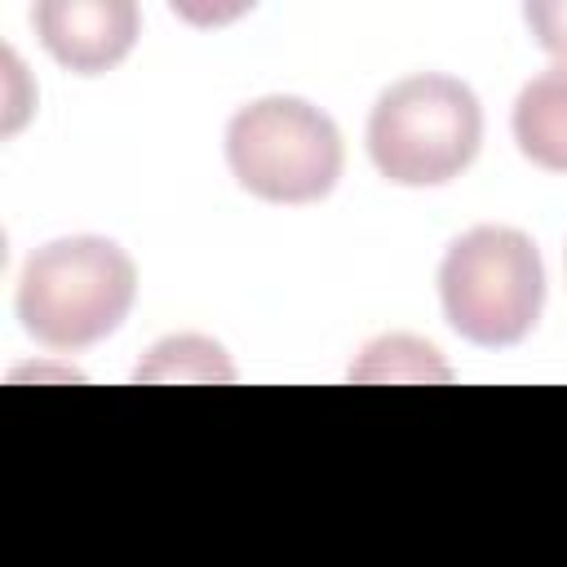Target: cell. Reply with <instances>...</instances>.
Returning <instances> with one entry per match:
<instances>
[{
	"label": "cell",
	"instance_id": "1",
	"mask_svg": "<svg viewBox=\"0 0 567 567\" xmlns=\"http://www.w3.org/2000/svg\"><path fill=\"white\" fill-rule=\"evenodd\" d=\"M137 297L133 257L102 235H62L35 248L18 279L22 332L49 350H84L111 337Z\"/></svg>",
	"mask_w": 567,
	"mask_h": 567
},
{
	"label": "cell",
	"instance_id": "2",
	"mask_svg": "<svg viewBox=\"0 0 567 567\" xmlns=\"http://www.w3.org/2000/svg\"><path fill=\"white\" fill-rule=\"evenodd\" d=\"M483 142V106L456 75L421 71L390 84L368 115V155L394 186H443L461 177Z\"/></svg>",
	"mask_w": 567,
	"mask_h": 567
},
{
	"label": "cell",
	"instance_id": "3",
	"mask_svg": "<svg viewBox=\"0 0 567 567\" xmlns=\"http://www.w3.org/2000/svg\"><path fill=\"white\" fill-rule=\"evenodd\" d=\"M447 323L474 346H518L545 306V266L514 226H474L456 235L439 266Z\"/></svg>",
	"mask_w": 567,
	"mask_h": 567
},
{
	"label": "cell",
	"instance_id": "4",
	"mask_svg": "<svg viewBox=\"0 0 567 567\" xmlns=\"http://www.w3.org/2000/svg\"><path fill=\"white\" fill-rule=\"evenodd\" d=\"M230 177L266 204H315L332 195L346 151L337 124L306 97L270 93L226 124Z\"/></svg>",
	"mask_w": 567,
	"mask_h": 567
},
{
	"label": "cell",
	"instance_id": "5",
	"mask_svg": "<svg viewBox=\"0 0 567 567\" xmlns=\"http://www.w3.org/2000/svg\"><path fill=\"white\" fill-rule=\"evenodd\" d=\"M31 22L53 62L75 75H102L120 66L137 40L133 0H40Z\"/></svg>",
	"mask_w": 567,
	"mask_h": 567
},
{
	"label": "cell",
	"instance_id": "6",
	"mask_svg": "<svg viewBox=\"0 0 567 567\" xmlns=\"http://www.w3.org/2000/svg\"><path fill=\"white\" fill-rule=\"evenodd\" d=\"M509 128L518 151L536 168L567 173V66L563 62L523 84V93L514 97Z\"/></svg>",
	"mask_w": 567,
	"mask_h": 567
},
{
	"label": "cell",
	"instance_id": "7",
	"mask_svg": "<svg viewBox=\"0 0 567 567\" xmlns=\"http://www.w3.org/2000/svg\"><path fill=\"white\" fill-rule=\"evenodd\" d=\"M523 18H527L536 44L567 66V0H532L523 9Z\"/></svg>",
	"mask_w": 567,
	"mask_h": 567
}]
</instances>
